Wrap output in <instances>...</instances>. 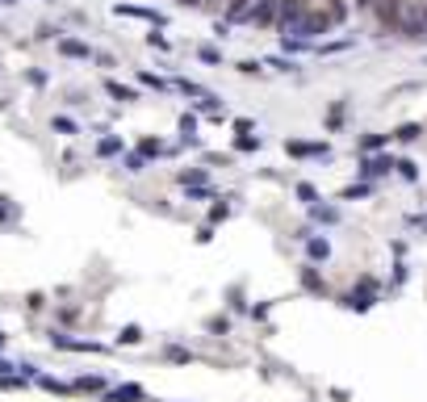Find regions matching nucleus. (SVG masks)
I'll use <instances>...</instances> for the list:
<instances>
[{
	"instance_id": "f257e3e1",
	"label": "nucleus",
	"mask_w": 427,
	"mask_h": 402,
	"mask_svg": "<svg viewBox=\"0 0 427 402\" xmlns=\"http://www.w3.org/2000/svg\"><path fill=\"white\" fill-rule=\"evenodd\" d=\"M394 34H403L407 42H427V0H398Z\"/></svg>"
},
{
	"instance_id": "f03ea898",
	"label": "nucleus",
	"mask_w": 427,
	"mask_h": 402,
	"mask_svg": "<svg viewBox=\"0 0 427 402\" xmlns=\"http://www.w3.org/2000/svg\"><path fill=\"white\" fill-rule=\"evenodd\" d=\"M394 172V155L386 151H373V155H361V180H382Z\"/></svg>"
},
{
	"instance_id": "7ed1b4c3",
	"label": "nucleus",
	"mask_w": 427,
	"mask_h": 402,
	"mask_svg": "<svg viewBox=\"0 0 427 402\" xmlns=\"http://www.w3.org/2000/svg\"><path fill=\"white\" fill-rule=\"evenodd\" d=\"M285 151H289L294 159H310V155H331V147H327V143H302V138H289V143H285Z\"/></svg>"
},
{
	"instance_id": "20e7f679",
	"label": "nucleus",
	"mask_w": 427,
	"mask_h": 402,
	"mask_svg": "<svg viewBox=\"0 0 427 402\" xmlns=\"http://www.w3.org/2000/svg\"><path fill=\"white\" fill-rule=\"evenodd\" d=\"M277 17H281V0H256L252 25H277Z\"/></svg>"
},
{
	"instance_id": "39448f33",
	"label": "nucleus",
	"mask_w": 427,
	"mask_h": 402,
	"mask_svg": "<svg viewBox=\"0 0 427 402\" xmlns=\"http://www.w3.org/2000/svg\"><path fill=\"white\" fill-rule=\"evenodd\" d=\"M256 13V0H226V21L239 25V21H252Z\"/></svg>"
},
{
	"instance_id": "423d86ee",
	"label": "nucleus",
	"mask_w": 427,
	"mask_h": 402,
	"mask_svg": "<svg viewBox=\"0 0 427 402\" xmlns=\"http://www.w3.org/2000/svg\"><path fill=\"white\" fill-rule=\"evenodd\" d=\"M390 138H394V143H419V138H424V122H403V126H394Z\"/></svg>"
},
{
	"instance_id": "0eeeda50",
	"label": "nucleus",
	"mask_w": 427,
	"mask_h": 402,
	"mask_svg": "<svg viewBox=\"0 0 427 402\" xmlns=\"http://www.w3.org/2000/svg\"><path fill=\"white\" fill-rule=\"evenodd\" d=\"M306 256H310L314 264H323V260L331 256V243H327L323 235H306Z\"/></svg>"
},
{
	"instance_id": "6e6552de",
	"label": "nucleus",
	"mask_w": 427,
	"mask_h": 402,
	"mask_svg": "<svg viewBox=\"0 0 427 402\" xmlns=\"http://www.w3.org/2000/svg\"><path fill=\"white\" fill-rule=\"evenodd\" d=\"M394 172H398L407 185H419V164H415V159H407V155H403V159H394Z\"/></svg>"
},
{
	"instance_id": "1a4fd4ad",
	"label": "nucleus",
	"mask_w": 427,
	"mask_h": 402,
	"mask_svg": "<svg viewBox=\"0 0 427 402\" xmlns=\"http://www.w3.org/2000/svg\"><path fill=\"white\" fill-rule=\"evenodd\" d=\"M310 218H314V222H323V227H331V222H340V210H335V206L314 201V206H310Z\"/></svg>"
},
{
	"instance_id": "9d476101",
	"label": "nucleus",
	"mask_w": 427,
	"mask_h": 402,
	"mask_svg": "<svg viewBox=\"0 0 427 402\" xmlns=\"http://www.w3.org/2000/svg\"><path fill=\"white\" fill-rule=\"evenodd\" d=\"M386 143H390V134H365V138H361V155H373V151H386Z\"/></svg>"
},
{
	"instance_id": "9b49d317",
	"label": "nucleus",
	"mask_w": 427,
	"mask_h": 402,
	"mask_svg": "<svg viewBox=\"0 0 427 402\" xmlns=\"http://www.w3.org/2000/svg\"><path fill=\"white\" fill-rule=\"evenodd\" d=\"M369 193H373V180H361V185H352V189H344L340 197H344V201H361V197H369Z\"/></svg>"
},
{
	"instance_id": "f8f14e48",
	"label": "nucleus",
	"mask_w": 427,
	"mask_h": 402,
	"mask_svg": "<svg viewBox=\"0 0 427 402\" xmlns=\"http://www.w3.org/2000/svg\"><path fill=\"white\" fill-rule=\"evenodd\" d=\"M348 46H356V38H335V42H323V46H319V55H335V50H348Z\"/></svg>"
},
{
	"instance_id": "ddd939ff",
	"label": "nucleus",
	"mask_w": 427,
	"mask_h": 402,
	"mask_svg": "<svg viewBox=\"0 0 427 402\" xmlns=\"http://www.w3.org/2000/svg\"><path fill=\"white\" fill-rule=\"evenodd\" d=\"M59 50L71 55V59H88V46H80V42H59Z\"/></svg>"
},
{
	"instance_id": "4468645a",
	"label": "nucleus",
	"mask_w": 427,
	"mask_h": 402,
	"mask_svg": "<svg viewBox=\"0 0 427 402\" xmlns=\"http://www.w3.org/2000/svg\"><path fill=\"white\" fill-rule=\"evenodd\" d=\"M344 117H348V105H331V113H327V126L335 130V126H340Z\"/></svg>"
},
{
	"instance_id": "2eb2a0df",
	"label": "nucleus",
	"mask_w": 427,
	"mask_h": 402,
	"mask_svg": "<svg viewBox=\"0 0 427 402\" xmlns=\"http://www.w3.org/2000/svg\"><path fill=\"white\" fill-rule=\"evenodd\" d=\"M235 147H239V151H260V138H256V134H239Z\"/></svg>"
},
{
	"instance_id": "dca6fc26",
	"label": "nucleus",
	"mask_w": 427,
	"mask_h": 402,
	"mask_svg": "<svg viewBox=\"0 0 427 402\" xmlns=\"http://www.w3.org/2000/svg\"><path fill=\"white\" fill-rule=\"evenodd\" d=\"M298 197H302L306 206H314V201H319V189H314V185H298Z\"/></svg>"
},
{
	"instance_id": "f3484780",
	"label": "nucleus",
	"mask_w": 427,
	"mask_h": 402,
	"mask_svg": "<svg viewBox=\"0 0 427 402\" xmlns=\"http://www.w3.org/2000/svg\"><path fill=\"white\" fill-rule=\"evenodd\" d=\"M302 285H310V289H323V281H319V273H314V268H306V273H302Z\"/></svg>"
},
{
	"instance_id": "a211bd4d",
	"label": "nucleus",
	"mask_w": 427,
	"mask_h": 402,
	"mask_svg": "<svg viewBox=\"0 0 427 402\" xmlns=\"http://www.w3.org/2000/svg\"><path fill=\"white\" fill-rule=\"evenodd\" d=\"M197 55H201V59H205V63H222V55H218V50H214V46H201V50H197Z\"/></svg>"
},
{
	"instance_id": "6ab92c4d",
	"label": "nucleus",
	"mask_w": 427,
	"mask_h": 402,
	"mask_svg": "<svg viewBox=\"0 0 427 402\" xmlns=\"http://www.w3.org/2000/svg\"><path fill=\"white\" fill-rule=\"evenodd\" d=\"M268 67H277V71H298V63H289V59H268Z\"/></svg>"
},
{
	"instance_id": "aec40b11",
	"label": "nucleus",
	"mask_w": 427,
	"mask_h": 402,
	"mask_svg": "<svg viewBox=\"0 0 427 402\" xmlns=\"http://www.w3.org/2000/svg\"><path fill=\"white\" fill-rule=\"evenodd\" d=\"M239 71H243V76H260V63H252V59H243V63H239Z\"/></svg>"
},
{
	"instance_id": "412c9836",
	"label": "nucleus",
	"mask_w": 427,
	"mask_h": 402,
	"mask_svg": "<svg viewBox=\"0 0 427 402\" xmlns=\"http://www.w3.org/2000/svg\"><path fill=\"white\" fill-rule=\"evenodd\" d=\"M113 151H122V143H117V138H105V143H101V155H113Z\"/></svg>"
},
{
	"instance_id": "4be33fe9",
	"label": "nucleus",
	"mask_w": 427,
	"mask_h": 402,
	"mask_svg": "<svg viewBox=\"0 0 427 402\" xmlns=\"http://www.w3.org/2000/svg\"><path fill=\"white\" fill-rule=\"evenodd\" d=\"M226 214H231V206H226V201H222V206H214V210H210V218H214V222H222V218H226Z\"/></svg>"
}]
</instances>
